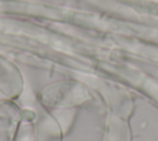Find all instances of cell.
<instances>
[{"mask_svg":"<svg viewBox=\"0 0 158 141\" xmlns=\"http://www.w3.org/2000/svg\"><path fill=\"white\" fill-rule=\"evenodd\" d=\"M6 108L0 106V141H12L15 124L12 119H9Z\"/></svg>","mask_w":158,"mask_h":141,"instance_id":"6da1fadb","label":"cell"}]
</instances>
